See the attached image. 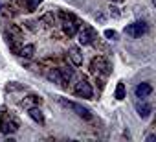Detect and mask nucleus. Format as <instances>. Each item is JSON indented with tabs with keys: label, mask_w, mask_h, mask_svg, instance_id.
I'll return each instance as SVG.
<instances>
[{
	"label": "nucleus",
	"mask_w": 156,
	"mask_h": 142,
	"mask_svg": "<svg viewBox=\"0 0 156 142\" xmlns=\"http://www.w3.org/2000/svg\"><path fill=\"white\" fill-rule=\"evenodd\" d=\"M20 57H26V59H30V57H33V54H35V46L33 44H24V46H20L19 48V52H17Z\"/></svg>",
	"instance_id": "nucleus-12"
},
{
	"label": "nucleus",
	"mask_w": 156,
	"mask_h": 142,
	"mask_svg": "<svg viewBox=\"0 0 156 142\" xmlns=\"http://www.w3.org/2000/svg\"><path fill=\"white\" fill-rule=\"evenodd\" d=\"M24 2H28V11H33V9L42 2V0H24Z\"/></svg>",
	"instance_id": "nucleus-17"
},
{
	"label": "nucleus",
	"mask_w": 156,
	"mask_h": 142,
	"mask_svg": "<svg viewBox=\"0 0 156 142\" xmlns=\"http://www.w3.org/2000/svg\"><path fill=\"white\" fill-rule=\"evenodd\" d=\"M147 32H149V24L145 21H136V22H132L125 28V33L130 35V37H141Z\"/></svg>",
	"instance_id": "nucleus-3"
},
{
	"label": "nucleus",
	"mask_w": 156,
	"mask_h": 142,
	"mask_svg": "<svg viewBox=\"0 0 156 142\" xmlns=\"http://www.w3.org/2000/svg\"><path fill=\"white\" fill-rule=\"evenodd\" d=\"M77 35H79V43H81L83 46L92 44V43H94V39H96V32H94L90 26H85L81 32H77Z\"/></svg>",
	"instance_id": "nucleus-7"
},
{
	"label": "nucleus",
	"mask_w": 156,
	"mask_h": 142,
	"mask_svg": "<svg viewBox=\"0 0 156 142\" xmlns=\"http://www.w3.org/2000/svg\"><path fill=\"white\" fill-rule=\"evenodd\" d=\"M46 78H48V81L57 83V85H61V87L66 85V81H64V78H62V74H61V70H59V68H51L50 72L46 74Z\"/></svg>",
	"instance_id": "nucleus-10"
},
{
	"label": "nucleus",
	"mask_w": 156,
	"mask_h": 142,
	"mask_svg": "<svg viewBox=\"0 0 156 142\" xmlns=\"http://www.w3.org/2000/svg\"><path fill=\"white\" fill-rule=\"evenodd\" d=\"M108 41H118V32H114V30H105V33H103Z\"/></svg>",
	"instance_id": "nucleus-16"
},
{
	"label": "nucleus",
	"mask_w": 156,
	"mask_h": 142,
	"mask_svg": "<svg viewBox=\"0 0 156 142\" xmlns=\"http://www.w3.org/2000/svg\"><path fill=\"white\" fill-rule=\"evenodd\" d=\"M152 140H156V135H149L147 136V142H152Z\"/></svg>",
	"instance_id": "nucleus-18"
},
{
	"label": "nucleus",
	"mask_w": 156,
	"mask_h": 142,
	"mask_svg": "<svg viewBox=\"0 0 156 142\" xmlns=\"http://www.w3.org/2000/svg\"><path fill=\"white\" fill-rule=\"evenodd\" d=\"M62 17V32L68 35V37H73L79 32V21H77L72 13H61Z\"/></svg>",
	"instance_id": "nucleus-1"
},
{
	"label": "nucleus",
	"mask_w": 156,
	"mask_h": 142,
	"mask_svg": "<svg viewBox=\"0 0 156 142\" xmlns=\"http://www.w3.org/2000/svg\"><path fill=\"white\" fill-rule=\"evenodd\" d=\"M28 114H30V116H31L37 124H41V125L46 122V120H44V114H42V111H41L39 107H31V109L28 111Z\"/></svg>",
	"instance_id": "nucleus-13"
},
{
	"label": "nucleus",
	"mask_w": 156,
	"mask_h": 142,
	"mask_svg": "<svg viewBox=\"0 0 156 142\" xmlns=\"http://www.w3.org/2000/svg\"><path fill=\"white\" fill-rule=\"evenodd\" d=\"M134 107H136V113H138V116H140V118H149V116H151V113H152V107H151V103H147L145 100L138 102Z\"/></svg>",
	"instance_id": "nucleus-9"
},
{
	"label": "nucleus",
	"mask_w": 156,
	"mask_h": 142,
	"mask_svg": "<svg viewBox=\"0 0 156 142\" xmlns=\"http://www.w3.org/2000/svg\"><path fill=\"white\" fill-rule=\"evenodd\" d=\"M110 2H121V0H110Z\"/></svg>",
	"instance_id": "nucleus-19"
},
{
	"label": "nucleus",
	"mask_w": 156,
	"mask_h": 142,
	"mask_svg": "<svg viewBox=\"0 0 156 142\" xmlns=\"http://www.w3.org/2000/svg\"><path fill=\"white\" fill-rule=\"evenodd\" d=\"M68 55H70V59H72V63H73L75 66H81V65H83V54H81L79 46H72Z\"/></svg>",
	"instance_id": "nucleus-11"
},
{
	"label": "nucleus",
	"mask_w": 156,
	"mask_h": 142,
	"mask_svg": "<svg viewBox=\"0 0 156 142\" xmlns=\"http://www.w3.org/2000/svg\"><path fill=\"white\" fill-rule=\"evenodd\" d=\"M90 72L92 74H108L110 72V65L107 63L105 57H94L90 63Z\"/></svg>",
	"instance_id": "nucleus-4"
},
{
	"label": "nucleus",
	"mask_w": 156,
	"mask_h": 142,
	"mask_svg": "<svg viewBox=\"0 0 156 142\" xmlns=\"http://www.w3.org/2000/svg\"><path fill=\"white\" fill-rule=\"evenodd\" d=\"M2 9H4V6H2V4H0V11H2Z\"/></svg>",
	"instance_id": "nucleus-20"
},
{
	"label": "nucleus",
	"mask_w": 156,
	"mask_h": 142,
	"mask_svg": "<svg viewBox=\"0 0 156 142\" xmlns=\"http://www.w3.org/2000/svg\"><path fill=\"white\" fill-rule=\"evenodd\" d=\"M134 94H136V98H140V100L149 98V96L152 94V87H151V83H147V81L138 83V85H136V89H134Z\"/></svg>",
	"instance_id": "nucleus-8"
},
{
	"label": "nucleus",
	"mask_w": 156,
	"mask_h": 142,
	"mask_svg": "<svg viewBox=\"0 0 156 142\" xmlns=\"http://www.w3.org/2000/svg\"><path fill=\"white\" fill-rule=\"evenodd\" d=\"M75 94H77V96H81V98H87V100H90V98L94 96L92 85H90L87 80H81L79 83H77V87H75Z\"/></svg>",
	"instance_id": "nucleus-6"
},
{
	"label": "nucleus",
	"mask_w": 156,
	"mask_h": 142,
	"mask_svg": "<svg viewBox=\"0 0 156 142\" xmlns=\"http://www.w3.org/2000/svg\"><path fill=\"white\" fill-rule=\"evenodd\" d=\"M61 70V74H62V78H64V81H70L72 78H73V72L70 68H59Z\"/></svg>",
	"instance_id": "nucleus-15"
},
{
	"label": "nucleus",
	"mask_w": 156,
	"mask_h": 142,
	"mask_svg": "<svg viewBox=\"0 0 156 142\" xmlns=\"http://www.w3.org/2000/svg\"><path fill=\"white\" fill-rule=\"evenodd\" d=\"M123 98H125V83L119 81L116 87V100H123Z\"/></svg>",
	"instance_id": "nucleus-14"
},
{
	"label": "nucleus",
	"mask_w": 156,
	"mask_h": 142,
	"mask_svg": "<svg viewBox=\"0 0 156 142\" xmlns=\"http://www.w3.org/2000/svg\"><path fill=\"white\" fill-rule=\"evenodd\" d=\"M59 103H61V105H64V107H68V109H72V111H73L77 116H81V118H85V120H90V118H92V113H90V109L83 107L81 103L68 102V100H64V98H59Z\"/></svg>",
	"instance_id": "nucleus-2"
},
{
	"label": "nucleus",
	"mask_w": 156,
	"mask_h": 142,
	"mask_svg": "<svg viewBox=\"0 0 156 142\" xmlns=\"http://www.w3.org/2000/svg\"><path fill=\"white\" fill-rule=\"evenodd\" d=\"M19 129V120L11 114H4L0 120V131L2 133H9V131H17Z\"/></svg>",
	"instance_id": "nucleus-5"
}]
</instances>
